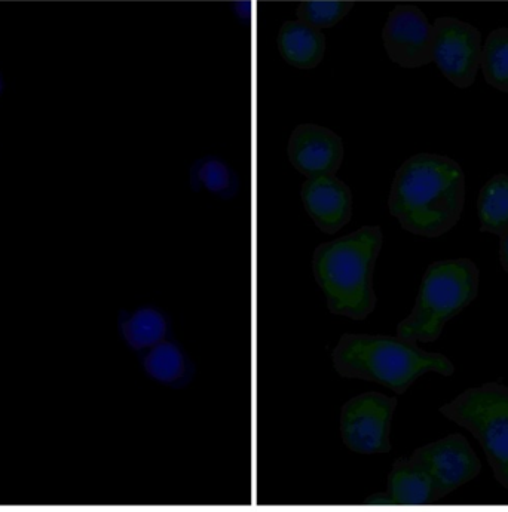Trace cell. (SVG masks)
<instances>
[{
	"label": "cell",
	"instance_id": "6da1fadb",
	"mask_svg": "<svg viewBox=\"0 0 508 512\" xmlns=\"http://www.w3.org/2000/svg\"><path fill=\"white\" fill-rule=\"evenodd\" d=\"M465 204V174L457 161L419 153L403 162L391 185L388 208L405 231L439 238L454 229Z\"/></svg>",
	"mask_w": 508,
	"mask_h": 512
},
{
	"label": "cell",
	"instance_id": "7a4b0ae2",
	"mask_svg": "<svg viewBox=\"0 0 508 512\" xmlns=\"http://www.w3.org/2000/svg\"><path fill=\"white\" fill-rule=\"evenodd\" d=\"M382 241L381 228L364 226L318 245L312 257V272L332 314L360 321L375 311L373 274Z\"/></svg>",
	"mask_w": 508,
	"mask_h": 512
},
{
	"label": "cell",
	"instance_id": "3957f363",
	"mask_svg": "<svg viewBox=\"0 0 508 512\" xmlns=\"http://www.w3.org/2000/svg\"><path fill=\"white\" fill-rule=\"evenodd\" d=\"M416 343L385 334H344L333 351V366L345 379L379 383L399 395L425 373H455L448 357L424 351Z\"/></svg>",
	"mask_w": 508,
	"mask_h": 512
},
{
	"label": "cell",
	"instance_id": "277c9868",
	"mask_svg": "<svg viewBox=\"0 0 508 512\" xmlns=\"http://www.w3.org/2000/svg\"><path fill=\"white\" fill-rule=\"evenodd\" d=\"M480 272L470 259L440 260L422 277L415 306L397 326V336L413 342H436L446 324L479 294Z\"/></svg>",
	"mask_w": 508,
	"mask_h": 512
},
{
	"label": "cell",
	"instance_id": "5b68a950",
	"mask_svg": "<svg viewBox=\"0 0 508 512\" xmlns=\"http://www.w3.org/2000/svg\"><path fill=\"white\" fill-rule=\"evenodd\" d=\"M440 413L479 441L495 480L508 490V386L483 383L459 394Z\"/></svg>",
	"mask_w": 508,
	"mask_h": 512
},
{
	"label": "cell",
	"instance_id": "8992f818",
	"mask_svg": "<svg viewBox=\"0 0 508 512\" xmlns=\"http://www.w3.org/2000/svg\"><path fill=\"white\" fill-rule=\"evenodd\" d=\"M397 400L379 392H366L351 398L341 412L342 441L358 455L391 452V423Z\"/></svg>",
	"mask_w": 508,
	"mask_h": 512
},
{
	"label": "cell",
	"instance_id": "52a82bcc",
	"mask_svg": "<svg viewBox=\"0 0 508 512\" xmlns=\"http://www.w3.org/2000/svg\"><path fill=\"white\" fill-rule=\"evenodd\" d=\"M482 33L455 17H440L433 24V61L451 84L470 88L482 60Z\"/></svg>",
	"mask_w": 508,
	"mask_h": 512
},
{
	"label": "cell",
	"instance_id": "ba28073f",
	"mask_svg": "<svg viewBox=\"0 0 508 512\" xmlns=\"http://www.w3.org/2000/svg\"><path fill=\"white\" fill-rule=\"evenodd\" d=\"M409 459L430 475L440 499L470 483L482 471L479 456L461 434L427 444L415 450Z\"/></svg>",
	"mask_w": 508,
	"mask_h": 512
},
{
	"label": "cell",
	"instance_id": "9c48e42d",
	"mask_svg": "<svg viewBox=\"0 0 508 512\" xmlns=\"http://www.w3.org/2000/svg\"><path fill=\"white\" fill-rule=\"evenodd\" d=\"M382 41L391 61L419 69L433 61V24L413 3H399L388 15Z\"/></svg>",
	"mask_w": 508,
	"mask_h": 512
},
{
	"label": "cell",
	"instance_id": "30bf717a",
	"mask_svg": "<svg viewBox=\"0 0 508 512\" xmlns=\"http://www.w3.org/2000/svg\"><path fill=\"white\" fill-rule=\"evenodd\" d=\"M290 162L305 177L332 176L341 168V137L321 125L304 124L293 130L287 146Z\"/></svg>",
	"mask_w": 508,
	"mask_h": 512
},
{
	"label": "cell",
	"instance_id": "8fae6325",
	"mask_svg": "<svg viewBox=\"0 0 508 512\" xmlns=\"http://www.w3.org/2000/svg\"><path fill=\"white\" fill-rule=\"evenodd\" d=\"M301 198L315 226L329 235L341 231L353 216V193L335 174L306 180Z\"/></svg>",
	"mask_w": 508,
	"mask_h": 512
},
{
	"label": "cell",
	"instance_id": "7c38bea8",
	"mask_svg": "<svg viewBox=\"0 0 508 512\" xmlns=\"http://www.w3.org/2000/svg\"><path fill=\"white\" fill-rule=\"evenodd\" d=\"M143 370L155 382L173 389H183L194 380L195 364L182 343L173 337L162 340L142 352Z\"/></svg>",
	"mask_w": 508,
	"mask_h": 512
},
{
	"label": "cell",
	"instance_id": "4fadbf2b",
	"mask_svg": "<svg viewBox=\"0 0 508 512\" xmlns=\"http://www.w3.org/2000/svg\"><path fill=\"white\" fill-rule=\"evenodd\" d=\"M387 495L393 505L410 507H422L442 501L430 475L409 458H400L394 462L388 475Z\"/></svg>",
	"mask_w": 508,
	"mask_h": 512
},
{
	"label": "cell",
	"instance_id": "5bb4252c",
	"mask_svg": "<svg viewBox=\"0 0 508 512\" xmlns=\"http://www.w3.org/2000/svg\"><path fill=\"white\" fill-rule=\"evenodd\" d=\"M277 44L284 61L296 69H314L326 51L321 30L301 20L286 21L278 32Z\"/></svg>",
	"mask_w": 508,
	"mask_h": 512
},
{
	"label": "cell",
	"instance_id": "9a60e30c",
	"mask_svg": "<svg viewBox=\"0 0 508 512\" xmlns=\"http://www.w3.org/2000/svg\"><path fill=\"white\" fill-rule=\"evenodd\" d=\"M119 330L127 345L142 354L171 337L173 324L167 312L155 306H143L136 311L121 312Z\"/></svg>",
	"mask_w": 508,
	"mask_h": 512
},
{
	"label": "cell",
	"instance_id": "2e32d148",
	"mask_svg": "<svg viewBox=\"0 0 508 512\" xmlns=\"http://www.w3.org/2000/svg\"><path fill=\"white\" fill-rule=\"evenodd\" d=\"M191 185L220 199H232L240 189V180L231 165L217 156H205L191 167Z\"/></svg>",
	"mask_w": 508,
	"mask_h": 512
},
{
	"label": "cell",
	"instance_id": "e0dca14e",
	"mask_svg": "<svg viewBox=\"0 0 508 512\" xmlns=\"http://www.w3.org/2000/svg\"><path fill=\"white\" fill-rule=\"evenodd\" d=\"M480 231L501 236L508 231V176L497 174L482 187L477 199Z\"/></svg>",
	"mask_w": 508,
	"mask_h": 512
},
{
	"label": "cell",
	"instance_id": "ac0fdd59",
	"mask_svg": "<svg viewBox=\"0 0 508 512\" xmlns=\"http://www.w3.org/2000/svg\"><path fill=\"white\" fill-rule=\"evenodd\" d=\"M480 69L486 82L501 93H508V29L489 33L482 48Z\"/></svg>",
	"mask_w": 508,
	"mask_h": 512
},
{
	"label": "cell",
	"instance_id": "d6986e66",
	"mask_svg": "<svg viewBox=\"0 0 508 512\" xmlns=\"http://www.w3.org/2000/svg\"><path fill=\"white\" fill-rule=\"evenodd\" d=\"M353 6L351 0H302L296 6V17L315 29H329L344 20Z\"/></svg>",
	"mask_w": 508,
	"mask_h": 512
},
{
	"label": "cell",
	"instance_id": "ffe728a7",
	"mask_svg": "<svg viewBox=\"0 0 508 512\" xmlns=\"http://www.w3.org/2000/svg\"><path fill=\"white\" fill-rule=\"evenodd\" d=\"M498 254H500L501 266L508 274V231L500 236V251H498Z\"/></svg>",
	"mask_w": 508,
	"mask_h": 512
},
{
	"label": "cell",
	"instance_id": "44dd1931",
	"mask_svg": "<svg viewBox=\"0 0 508 512\" xmlns=\"http://www.w3.org/2000/svg\"><path fill=\"white\" fill-rule=\"evenodd\" d=\"M363 504L366 505H393V502H391L390 496L387 495V492L385 493H376V495L370 496V498H367L366 501L363 502Z\"/></svg>",
	"mask_w": 508,
	"mask_h": 512
},
{
	"label": "cell",
	"instance_id": "7402d4cb",
	"mask_svg": "<svg viewBox=\"0 0 508 512\" xmlns=\"http://www.w3.org/2000/svg\"><path fill=\"white\" fill-rule=\"evenodd\" d=\"M2 90H3V81H2V78H0V94H2Z\"/></svg>",
	"mask_w": 508,
	"mask_h": 512
}]
</instances>
